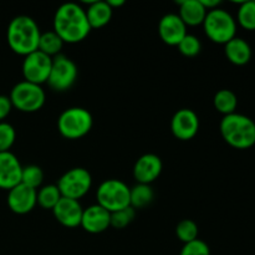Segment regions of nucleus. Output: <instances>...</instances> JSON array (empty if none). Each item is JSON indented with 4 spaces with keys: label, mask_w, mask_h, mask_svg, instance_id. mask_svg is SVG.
I'll return each instance as SVG.
<instances>
[{
    "label": "nucleus",
    "mask_w": 255,
    "mask_h": 255,
    "mask_svg": "<svg viewBox=\"0 0 255 255\" xmlns=\"http://www.w3.org/2000/svg\"><path fill=\"white\" fill-rule=\"evenodd\" d=\"M179 255H211V249L206 242L196 239L184 244Z\"/></svg>",
    "instance_id": "31"
},
{
    "label": "nucleus",
    "mask_w": 255,
    "mask_h": 255,
    "mask_svg": "<svg viewBox=\"0 0 255 255\" xmlns=\"http://www.w3.org/2000/svg\"><path fill=\"white\" fill-rule=\"evenodd\" d=\"M44 181V172L36 164H29L26 167H22L21 173V183L30 187L32 189L40 188Z\"/></svg>",
    "instance_id": "26"
},
{
    "label": "nucleus",
    "mask_w": 255,
    "mask_h": 255,
    "mask_svg": "<svg viewBox=\"0 0 255 255\" xmlns=\"http://www.w3.org/2000/svg\"><path fill=\"white\" fill-rule=\"evenodd\" d=\"M16 132L9 122H0V152H7L14 144Z\"/></svg>",
    "instance_id": "30"
},
{
    "label": "nucleus",
    "mask_w": 255,
    "mask_h": 255,
    "mask_svg": "<svg viewBox=\"0 0 255 255\" xmlns=\"http://www.w3.org/2000/svg\"><path fill=\"white\" fill-rule=\"evenodd\" d=\"M163 164L154 153H146L139 157L133 166V177L137 183L151 184L161 174Z\"/></svg>",
    "instance_id": "15"
},
{
    "label": "nucleus",
    "mask_w": 255,
    "mask_h": 255,
    "mask_svg": "<svg viewBox=\"0 0 255 255\" xmlns=\"http://www.w3.org/2000/svg\"><path fill=\"white\" fill-rule=\"evenodd\" d=\"M41 31L37 22L27 15L15 16L7 25V45L15 54L24 57L36 51Z\"/></svg>",
    "instance_id": "2"
},
{
    "label": "nucleus",
    "mask_w": 255,
    "mask_h": 255,
    "mask_svg": "<svg viewBox=\"0 0 255 255\" xmlns=\"http://www.w3.org/2000/svg\"><path fill=\"white\" fill-rule=\"evenodd\" d=\"M22 166L12 152H0V188L10 191L21 183Z\"/></svg>",
    "instance_id": "13"
},
{
    "label": "nucleus",
    "mask_w": 255,
    "mask_h": 255,
    "mask_svg": "<svg viewBox=\"0 0 255 255\" xmlns=\"http://www.w3.org/2000/svg\"><path fill=\"white\" fill-rule=\"evenodd\" d=\"M204 32L211 41L216 44H223L236 37L237 21L231 12L217 7L209 10L203 21Z\"/></svg>",
    "instance_id": "4"
},
{
    "label": "nucleus",
    "mask_w": 255,
    "mask_h": 255,
    "mask_svg": "<svg viewBox=\"0 0 255 255\" xmlns=\"http://www.w3.org/2000/svg\"><path fill=\"white\" fill-rule=\"evenodd\" d=\"M62 46H64V41L60 39V36L54 31V30L41 32V35H40L37 50L44 52L47 56L55 57L57 56V55H60L61 54Z\"/></svg>",
    "instance_id": "23"
},
{
    "label": "nucleus",
    "mask_w": 255,
    "mask_h": 255,
    "mask_svg": "<svg viewBox=\"0 0 255 255\" xmlns=\"http://www.w3.org/2000/svg\"><path fill=\"white\" fill-rule=\"evenodd\" d=\"M97 204L110 213L121 211L131 206L129 187L120 179H106L99 186L96 192Z\"/></svg>",
    "instance_id": "6"
},
{
    "label": "nucleus",
    "mask_w": 255,
    "mask_h": 255,
    "mask_svg": "<svg viewBox=\"0 0 255 255\" xmlns=\"http://www.w3.org/2000/svg\"><path fill=\"white\" fill-rule=\"evenodd\" d=\"M201 2H202V5L206 7L207 11H209V10L217 9V7H218L219 5L222 4L221 0H201Z\"/></svg>",
    "instance_id": "33"
},
{
    "label": "nucleus",
    "mask_w": 255,
    "mask_h": 255,
    "mask_svg": "<svg viewBox=\"0 0 255 255\" xmlns=\"http://www.w3.org/2000/svg\"><path fill=\"white\" fill-rule=\"evenodd\" d=\"M224 141L237 149H248L255 144V122L242 114L224 116L219 125Z\"/></svg>",
    "instance_id": "3"
},
{
    "label": "nucleus",
    "mask_w": 255,
    "mask_h": 255,
    "mask_svg": "<svg viewBox=\"0 0 255 255\" xmlns=\"http://www.w3.org/2000/svg\"><path fill=\"white\" fill-rule=\"evenodd\" d=\"M237 21L243 29L255 30V1L241 2L238 12H237Z\"/></svg>",
    "instance_id": "25"
},
{
    "label": "nucleus",
    "mask_w": 255,
    "mask_h": 255,
    "mask_svg": "<svg viewBox=\"0 0 255 255\" xmlns=\"http://www.w3.org/2000/svg\"><path fill=\"white\" fill-rule=\"evenodd\" d=\"M178 47L179 52L182 55L187 57H193L197 56V55L201 52L202 50V44H201V40L198 39L197 36L192 34H187L186 36L182 39V41L177 45Z\"/></svg>",
    "instance_id": "29"
},
{
    "label": "nucleus",
    "mask_w": 255,
    "mask_h": 255,
    "mask_svg": "<svg viewBox=\"0 0 255 255\" xmlns=\"http://www.w3.org/2000/svg\"><path fill=\"white\" fill-rule=\"evenodd\" d=\"M52 57L47 56L44 52L36 51L26 55L22 61V75L25 81L32 82L41 86L44 82H47L50 70H51Z\"/></svg>",
    "instance_id": "10"
},
{
    "label": "nucleus",
    "mask_w": 255,
    "mask_h": 255,
    "mask_svg": "<svg viewBox=\"0 0 255 255\" xmlns=\"http://www.w3.org/2000/svg\"><path fill=\"white\" fill-rule=\"evenodd\" d=\"M77 66L70 57L60 54L52 57L51 70H50L47 84L54 91L65 92L72 87L77 79Z\"/></svg>",
    "instance_id": "9"
},
{
    "label": "nucleus",
    "mask_w": 255,
    "mask_h": 255,
    "mask_svg": "<svg viewBox=\"0 0 255 255\" xmlns=\"http://www.w3.org/2000/svg\"><path fill=\"white\" fill-rule=\"evenodd\" d=\"M62 198L56 184H47L40 187L36 191V204H39L42 209H54V207L59 203Z\"/></svg>",
    "instance_id": "24"
},
{
    "label": "nucleus",
    "mask_w": 255,
    "mask_h": 255,
    "mask_svg": "<svg viewBox=\"0 0 255 255\" xmlns=\"http://www.w3.org/2000/svg\"><path fill=\"white\" fill-rule=\"evenodd\" d=\"M134 217H136V209L132 208L131 206L121 211L114 212L111 213V227H114L115 229L126 228L133 222Z\"/></svg>",
    "instance_id": "28"
},
{
    "label": "nucleus",
    "mask_w": 255,
    "mask_h": 255,
    "mask_svg": "<svg viewBox=\"0 0 255 255\" xmlns=\"http://www.w3.org/2000/svg\"><path fill=\"white\" fill-rule=\"evenodd\" d=\"M12 110V104L10 101L9 96L0 95V122L4 121Z\"/></svg>",
    "instance_id": "32"
},
{
    "label": "nucleus",
    "mask_w": 255,
    "mask_h": 255,
    "mask_svg": "<svg viewBox=\"0 0 255 255\" xmlns=\"http://www.w3.org/2000/svg\"><path fill=\"white\" fill-rule=\"evenodd\" d=\"M107 4L111 6V9L114 10L115 7H120V6H124L125 5V0H106Z\"/></svg>",
    "instance_id": "34"
},
{
    "label": "nucleus",
    "mask_w": 255,
    "mask_h": 255,
    "mask_svg": "<svg viewBox=\"0 0 255 255\" xmlns=\"http://www.w3.org/2000/svg\"><path fill=\"white\" fill-rule=\"evenodd\" d=\"M177 238L184 244L198 239V226L192 219H183L176 227Z\"/></svg>",
    "instance_id": "27"
},
{
    "label": "nucleus",
    "mask_w": 255,
    "mask_h": 255,
    "mask_svg": "<svg viewBox=\"0 0 255 255\" xmlns=\"http://www.w3.org/2000/svg\"><path fill=\"white\" fill-rule=\"evenodd\" d=\"M154 198V192L151 184L137 183L136 186L129 188V202L131 207L134 209H141L151 204Z\"/></svg>",
    "instance_id": "21"
},
{
    "label": "nucleus",
    "mask_w": 255,
    "mask_h": 255,
    "mask_svg": "<svg viewBox=\"0 0 255 255\" xmlns=\"http://www.w3.org/2000/svg\"><path fill=\"white\" fill-rule=\"evenodd\" d=\"M224 54L229 62L237 66H244L252 60V47L242 37H234L224 45Z\"/></svg>",
    "instance_id": "18"
},
{
    "label": "nucleus",
    "mask_w": 255,
    "mask_h": 255,
    "mask_svg": "<svg viewBox=\"0 0 255 255\" xmlns=\"http://www.w3.org/2000/svg\"><path fill=\"white\" fill-rule=\"evenodd\" d=\"M92 125V115L84 107L66 109L57 120V129L67 139L82 138L91 131Z\"/></svg>",
    "instance_id": "5"
},
{
    "label": "nucleus",
    "mask_w": 255,
    "mask_h": 255,
    "mask_svg": "<svg viewBox=\"0 0 255 255\" xmlns=\"http://www.w3.org/2000/svg\"><path fill=\"white\" fill-rule=\"evenodd\" d=\"M213 105L218 112H221L224 116H228L236 112L238 106V99L237 95L232 90H219L213 99Z\"/></svg>",
    "instance_id": "22"
},
{
    "label": "nucleus",
    "mask_w": 255,
    "mask_h": 255,
    "mask_svg": "<svg viewBox=\"0 0 255 255\" xmlns=\"http://www.w3.org/2000/svg\"><path fill=\"white\" fill-rule=\"evenodd\" d=\"M171 131L176 138L181 141H189L199 131L198 115L191 109L178 110L172 117Z\"/></svg>",
    "instance_id": "11"
},
{
    "label": "nucleus",
    "mask_w": 255,
    "mask_h": 255,
    "mask_svg": "<svg viewBox=\"0 0 255 255\" xmlns=\"http://www.w3.org/2000/svg\"><path fill=\"white\" fill-rule=\"evenodd\" d=\"M85 11H86L87 21H89L91 29H100L109 24L114 10L107 4V1L94 0V1L89 2V6L87 9H85Z\"/></svg>",
    "instance_id": "20"
},
{
    "label": "nucleus",
    "mask_w": 255,
    "mask_h": 255,
    "mask_svg": "<svg viewBox=\"0 0 255 255\" xmlns=\"http://www.w3.org/2000/svg\"><path fill=\"white\" fill-rule=\"evenodd\" d=\"M158 34L162 41L169 46H177L187 32V26L178 14H167L159 20Z\"/></svg>",
    "instance_id": "14"
},
{
    "label": "nucleus",
    "mask_w": 255,
    "mask_h": 255,
    "mask_svg": "<svg viewBox=\"0 0 255 255\" xmlns=\"http://www.w3.org/2000/svg\"><path fill=\"white\" fill-rule=\"evenodd\" d=\"M206 7L202 5L201 0H183L179 2L178 16L186 26H197L203 24L207 15Z\"/></svg>",
    "instance_id": "19"
},
{
    "label": "nucleus",
    "mask_w": 255,
    "mask_h": 255,
    "mask_svg": "<svg viewBox=\"0 0 255 255\" xmlns=\"http://www.w3.org/2000/svg\"><path fill=\"white\" fill-rule=\"evenodd\" d=\"M7 207L15 214H27L36 206V189L19 183L7 192Z\"/></svg>",
    "instance_id": "12"
},
{
    "label": "nucleus",
    "mask_w": 255,
    "mask_h": 255,
    "mask_svg": "<svg viewBox=\"0 0 255 255\" xmlns=\"http://www.w3.org/2000/svg\"><path fill=\"white\" fill-rule=\"evenodd\" d=\"M80 226L87 233H104L105 231H107L111 227V213L97 203L94 204V206H90L86 209H84Z\"/></svg>",
    "instance_id": "16"
},
{
    "label": "nucleus",
    "mask_w": 255,
    "mask_h": 255,
    "mask_svg": "<svg viewBox=\"0 0 255 255\" xmlns=\"http://www.w3.org/2000/svg\"><path fill=\"white\" fill-rule=\"evenodd\" d=\"M56 186L64 198L79 201L91 189L92 177L87 169L82 167H75L60 177Z\"/></svg>",
    "instance_id": "8"
},
{
    "label": "nucleus",
    "mask_w": 255,
    "mask_h": 255,
    "mask_svg": "<svg viewBox=\"0 0 255 255\" xmlns=\"http://www.w3.org/2000/svg\"><path fill=\"white\" fill-rule=\"evenodd\" d=\"M12 107L25 114H32L42 109L46 95L40 85L29 81H20L10 91L9 96Z\"/></svg>",
    "instance_id": "7"
},
{
    "label": "nucleus",
    "mask_w": 255,
    "mask_h": 255,
    "mask_svg": "<svg viewBox=\"0 0 255 255\" xmlns=\"http://www.w3.org/2000/svg\"><path fill=\"white\" fill-rule=\"evenodd\" d=\"M52 213H54L55 219L61 226L67 227V228H76L81 224L84 208L79 201L62 197L59 203L54 207Z\"/></svg>",
    "instance_id": "17"
},
{
    "label": "nucleus",
    "mask_w": 255,
    "mask_h": 255,
    "mask_svg": "<svg viewBox=\"0 0 255 255\" xmlns=\"http://www.w3.org/2000/svg\"><path fill=\"white\" fill-rule=\"evenodd\" d=\"M54 31L67 44H76L89 36L91 31L86 11L77 2H65L54 15Z\"/></svg>",
    "instance_id": "1"
}]
</instances>
